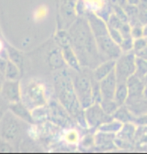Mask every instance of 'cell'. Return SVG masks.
Instances as JSON below:
<instances>
[{
  "label": "cell",
  "mask_w": 147,
  "mask_h": 154,
  "mask_svg": "<svg viewBox=\"0 0 147 154\" xmlns=\"http://www.w3.org/2000/svg\"><path fill=\"white\" fill-rule=\"evenodd\" d=\"M71 46L83 68L94 69L102 62L96 40L86 16H79L68 28Z\"/></svg>",
  "instance_id": "obj_1"
},
{
  "label": "cell",
  "mask_w": 147,
  "mask_h": 154,
  "mask_svg": "<svg viewBox=\"0 0 147 154\" xmlns=\"http://www.w3.org/2000/svg\"><path fill=\"white\" fill-rule=\"evenodd\" d=\"M54 92L60 105L72 116L80 125L87 126L84 116V109L76 95L73 79L68 70L60 69L54 75Z\"/></svg>",
  "instance_id": "obj_2"
},
{
  "label": "cell",
  "mask_w": 147,
  "mask_h": 154,
  "mask_svg": "<svg viewBox=\"0 0 147 154\" xmlns=\"http://www.w3.org/2000/svg\"><path fill=\"white\" fill-rule=\"evenodd\" d=\"M26 124L28 123L22 121L8 110L0 121V138L11 143L19 152L20 145L25 136Z\"/></svg>",
  "instance_id": "obj_3"
},
{
  "label": "cell",
  "mask_w": 147,
  "mask_h": 154,
  "mask_svg": "<svg viewBox=\"0 0 147 154\" xmlns=\"http://www.w3.org/2000/svg\"><path fill=\"white\" fill-rule=\"evenodd\" d=\"M22 85L21 101L29 109L34 110L39 107H44L47 104V88L40 80L30 79Z\"/></svg>",
  "instance_id": "obj_4"
},
{
  "label": "cell",
  "mask_w": 147,
  "mask_h": 154,
  "mask_svg": "<svg viewBox=\"0 0 147 154\" xmlns=\"http://www.w3.org/2000/svg\"><path fill=\"white\" fill-rule=\"evenodd\" d=\"M72 79L76 95L80 101L82 108L86 109L94 103L92 95V73H89V68H82L80 71H76L75 75L72 76Z\"/></svg>",
  "instance_id": "obj_5"
},
{
  "label": "cell",
  "mask_w": 147,
  "mask_h": 154,
  "mask_svg": "<svg viewBox=\"0 0 147 154\" xmlns=\"http://www.w3.org/2000/svg\"><path fill=\"white\" fill-rule=\"evenodd\" d=\"M115 74L118 83L127 82L129 77L135 74L136 70V54L133 51L123 52L115 63Z\"/></svg>",
  "instance_id": "obj_6"
},
{
  "label": "cell",
  "mask_w": 147,
  "mask_h": 154,
  "mask_svg": "<svg viewBox=\"0 0 147 154\" xmlns=\"http://www.w3.org/2000/svg\"><path fill=\"white\" fill-rule=\"evenodd\" d=\"M95 40L100 56L103 59V61L116 60L122 54L120 45L117 44L114 40L110 37L109 32L97 36V37H95Z\"/></svg>",
  "instance_id": "obj_7"
},
{
  "label": "cell",
  "mask_w": 147,
  "mask_h": 154,
  "mask_svg": "<svg viewBox=\"0 0 147 154\" xmlns=\"http://www.w3.org/2000/svg\"><path fill=\"white\" fill-rule=\"evenodd\" d=\"M84 116L87 127L90 128H99V126L102 125L103 123L114 119L112 115L106 114L103 111L99 103H93L92 105L84 109Z\"/></svg>",
  "instance_id": "obj_8"
},
{
  "label": "cell",
  "mask_w": 147,
  "mask_h": 154,
  "mask_svg": "<svg viewBox=\"0 0 147 154\" xmlns=\"http://www.w3.org/2000/svg\"><path fill=\"white\" fill-rule=\"evenodd\" d=\"M0 96L4 98L9 104L21 101V96H22V85H21V82L19 80L5 79V81H3Z\"/></svg>",
  "instance_id": "obj_9"
},
{
  "label": "cell",
  "mask_w": 147,
  "mask_h": 154,
  "mask_svg": "<svg viewBox=\"0 0 147 154\" xmlns=\"http://www.w3.org/2000/svg\"><path fill=\"white\" fill-rule=\"evenodd\" d=\"M126 84L128 87V91H129L128 100L138 101V99H140L141 97H144V90L146 84L142 78H140V77L134 74L128 78Z\"/></svg>",
  "instance_id": "obj_10"
},
{
  "label": "cell",
  "mask_w": 147,
  "mask_h": 154,
  "mask_svg": "<svg viewBox=\"0 0 147 154\" xmlns=\"http://www.w3.org/2000/svg\"><path fill=\"white\" fill-rule=\"evenodd\" d=\"M100 83L101 94H102V99H114V95L116 88H117V77L115 74V70L107 75L105 78H103Z\"/></svg>",
  "instance_id": "obj_11"
},
{
  "label": "cell",
  "mask_w": 147,
  "mask_h": 154,
  "mask_svg": "<svg viewBox=\"0 0 147 154\" xmlns=\"http://www.w3.org/2000/svg\"><path fill=\"white\" fill-rule=\"evenodd\" d=\"M9 110L13 113L15 116L21 119L22 121L28 123V124H33L34 123V117H33L32 110L29 109L22 101L10 103L9 104Z\"/></svg>",
  "instance_id": "obj_12"
},
{
  "label": "cell",
  "mask_w": 147,
  "mask_h": 154,
  "mask_svg": "<svg viewBox=\"0 0 147 154\" xmlns=\"http://www.w3.org/2000/svg\"><path fill=\"white\" fill-rule=\"evenodd\" d=\"M60 12L63 22L67 24L68 28L77 19L76 18V15H77L76 13V3L73 2V0H64L61 4Z\"/></svg>",
  "instance_id": "obj_13"
},
{
  "label": "cell",
  "mask_w": 147,
  "mask_h": 154,
  "mask_svg": "<svg viewBox=\"0 0 147 154\" xmlns=\"http://www.w3.org/2000/svg\"><path fill=\"white\" fill-rule=\"evenodd\" d=\"M61 51H62L64 61H65L67 66H69L70 68H71L73 71H75V72L82 70L83 67L81 66L80 61H79L77 55H76L74 49L72 48L71 45L61 48Z\"/></svg>",
  "instance_id": "obj_14"
},
{
  "label": "cell",
  "mask_w": 147,
  "mask_h": 154,
  "mask_svg": "<svg viewBox=\"0 0 147 154\" xmlns=\"http://www.w3.org/2000/svg\"><path fill=\"white\" fill-rule=\"evenodd\" d=\"M116 60H105L97 65L92 71V76L96 81H101L115 69Z\"/></svg>",
  "instance_id": "obj_15"
},
{
  "label": "cell",
  "mask_w": 147,
  "mask_h": 154,
  "mask_svg": "<svg viewBox=\"0 0 147 154\" xmlns=\"http://www.w3.org/2000/svg\"><path fill=\"white\" fill-rule=\"evenodd\" d=\"M47 62H48V66L50 67L52 70H54V71H58V70L64 68L66 63H65V61H64L62 51H61L60 47L53 49V50L48 54Z\"/></svg>",
  "instance_id": "obj_16"
},
{
  "label": "cell",
  "mask_w": 147,
  "mask_h": 154,
  "mask_svg": "<svg viewBox=\"0 0 147 154\" xmlns=\"http://www.w3.org/2000/svg\"><path fill=\"white\" fill-rule=\"evenodd\" d=\"M5 51H6V55H7L8 59L10 61H12L13 63L16 64V65L21 69V71H22L23 64H24L23 54L21 53L19 50H17L16 48L12 47V46L9 45V44H6Z\"/></svg>",
  "instance_id": "obj_17"
},
{
  "label": "cell",
  "mask_w": 147,
  "mask_h": 154,
  "mask_svg": "<svg viewBox=\"0 0 147 154\" xmlns=\"http://www.w3.org/2000/svg\"><path fill=\"white\" fill-rule=\"evenodd\" d=\"M128 97H129V91H128L126 82L118 83L114 95V100L117 102L119 106H122L126 104Z\"/></svg>",
  "instance_id": "obj_18"
},
{
  "label": "cell",
  "mask_w": 147,
  "mask_h": 154,
  "mask_svg": "<svg viewBox=\"0 0 147 154\" xmlns=\"http://www.w3.org/2000/svg\"><path fill=\"white\" fill-rule=\"evenodd\" d=\"M123 126V123L120 122L117 119H112L108 122L103 123L102 125L99 126V131L106 132V133H111V134H116L120 131V129Z\"/></svg>",
  "instance_id": "obj_19"
},
{
  "label": "cell",
  "mask_w": 147,
  "mask_h": 154,
  "mask_svg": "<svg viewBox=\"0 0 147 154\" xmlns=\"http://www.w3.org/2000/svg\"><path fill=\"white\" fill-rule=\"evenodd\" d=\"M135 126H134L132 123L127 122V123H123V126L120 129V131L118 132L119 138L122 139V141H129L132 139L135 135Z\"/></svg>",
  "instance_id": "obj_20"
},
{
  "label": "cell",
  "mask_w": 147,
  "mask_h": 154,
  "mask_svg": "<svg viewBox=\"0 0 147 154\" xmlns=\"http://www.w3.org/2000/svg\"><path fill=\"white\" fill-rule=\"evenodd\" d=\"M21 76V69L16 64L8 59L7 66L4 73V78L8 80H19Z\"/></svg>",
  "instance_id": "obj_21"
},
{
  "label": "cell",
  "mask_w": 147,
  "mask_h": 154,
  "mask_svg": "<svg viewBox=\"0 0 147 154\" xmlns=\"http://www.w3.org/2000/svg\"><path fill=\"white\" fill-rule=\"evenodd\" d=\"M54 40H55V43L58 45V47H60V48L71 45V37H70L69 32L64 29L58 30L54 36Z\"/></svg>",
  "instance_id": "obj_22"
},
{
  "label": "cell",
  "mask_w": 147,
  "mask_h": 154,
  "mask_svg": "<svg viewBox=\"0 0 147 154\" xmlns=\"http://www.w3.org/2000/svg\"><path fill=\"white\" fill-rule=\"evenodd\" d=\"M114 134L106 133V132L99 131V133L94 137L95 139V144L98 146H106V145H112L114 143Z\"/></svg>",
  "instance_id": "obj_23"
},
{
  "label": "cell",
  "mask_w": 147,
  "mask_h": 154,
  "mask_svg": "<svg viewBox=\"0 0 147 154\" xmlns=\"http://www.w3.org/2000/svg\"><path fill=\"white\" fill-rule=\"evenodd\" d=\"M113 118L119 120V121L122 123L131 122L134 119L133 115L131 114V112L127 109V107H125V105L119 106L117 111L113 114Z\"/></svg>",
  "instance_id": "obj_24"
},
{
  "label": "cell",
  "mask_w": 147,
  "mask_h": 154,
  "mask_svg": "<svg viewBox=\"0 0 147 154\" xmlns=\"http://www.w3.org/2000/svg\"><path fill=\"white\" fill-rule=\"evenodd\" d=\"M99 104L106 114H109L112 116L119 108V105L114 99H102Z\"/></svg>",
  "instance_id": "obj_25"
},
{
  "label": "cell",
  "mask_w": 147,
  "mask_h": 154,
  "mask_svg": "<svg viewBox=\"0 0 147 154\" xmlns=\"http://www.w3.org/2000/svg\"><path fill=\"white\" fill-rule=\"evenodd\" d=\"M135 75H137V76L140 77V78H142V79L147 75V60L136 56Z\"/></svg>",
  "instance_id": "obj_26"
},
{
  "label": "cell",
  "mask_w": 147,
  "mask_h": 154,
  "mask_svg": "<svg viewBox=\"0 0 147 154\" xmlns=\"http://www.w3.org/2000/svg\"><path fill=\"white\" fill-rule=\"evenodd\" d=\"M48 12L49 10L46 5H39L33 12V20L35 22H40V21L44 20L47 17Z\"/></svg>",
  "instance_id": "obj_27"
},
{
  "label": "cell",
  "mask_w": 147,
  "mask_h": 154,
  "mask_svg": "<svg viewBox=\"0 0 147 154\" xmlns=\"http://www.w3.org/2000/svg\"><path fill=\"white\" fill-rule=\"evenodd\" d=\"M63 139L67 144H77L79 142V134L76 130H68L64 133Z\"/></svg>",
  "instance_id": "obj_28"
},
{
  "label": "cell",
  "mask_w": 147,
  "mask_h": 154,
  "mask_svg": "<svg viewBox=\"0 0 147 154\" xmlns=\"http://www.w3.org/2000/svg\"><path fill=\"white\" fill-rule=\"evenodd\" d=\"M133 43H134V38L132 36H125L123 37V40L120 43V48L123 52H131L133 51Z\"/></svg>",
  "instance_id": "obj_29"
},
{
  "label": "cell",
  "mask_w": 147,
  "mask_h": 154,
  "mask_svg": "<svg viewBox=\"0 0 147 154\" xmlns=\"http://www.w3.org/2000/svg\"><path fill=\"white\" fill-rule=\"evenodd\" d=\"M16 152H18L17 149L11 143H9L7 141L0 138V153L9 154V153H16Z\"/></svg>",
  "instance_id": "obj_30"
},
{
  "label": "cell",
  "mask_w": 147,
  "mask_h": 154,
  "mask_svg": "<svg viewBox=\"0 0 147 154\" xmlns=\"http://www.w3.org/2000/svg\"><path fill=\"white\" fill-rule=\"evenodd\" d=\"M147 46V39L146 37H140V38H136L134 39V43H133V52L134 53H137L140 50H142L143 48H145Z\"/></svg>",
  "instance_id": "obj_31"
},
{
  "label": "cell",
  "mask_w": 147,
  "mask_h": 154,
  "mask_svg": "<svg viewBox=\"0 0 147 154\" xmlns=\"http://www.w3.org/2000/svg\"><path fill=\"white\" fill-rule=\"evenodd\" d=\"M108 32H109L110 37L114 40L117 44L120 45V43L122 42V40H123V35H122V33L119 31V30L112 28V27H110V26H108Z\"/></svg>",
  "instance_id": "obj_32"
},
{
  "label": "cell",
  "mask_w": 147,
  "mask_h": 154,
  "mask_svg": "<svg viewBox=\"0 0 147 154\" xmlns=\"http://www.w3.org/2000/svg\"><path fill=\"white\" fill-rule=\"evenodd\" d=\"M131 36H132L134 39L143 37V36H144L143 25H141V24H137V25L131 26Z\"/></svg>",
  "instance_id": "obj_33"
},
{
  "label": "cell",
  "mask_w": 147,
  "mask_h": 154,
  "mask_svg": "<svg viewBox=\"0 0 147 154\" xmlns=\"http://www.w3.org/2000/svg\"><path fill=\"white\" fill-rule=\"evenodd\" d=\"M138 21L141 25H146L147 24V8L141 5H139Z\"/></svg>",
  "instance_id": "obj_34"
},
{
  "label": "cell",
  "mask_w": 147,
  "mask_h": 154,
  "mask_svg": "<svg viewBox=\"0 0 147 154\" xmlns=\"http://www.w3.org/2000/svg\"><path fill=\"white\" fill-rule=\"evenodd\" d=\"M8 110H9V103L4 98L0 96V121H1V119L4 117V115L6 114V112Z\"/></svg>",
  "instance_id": "obj_35"
},
{
  "label": "cell",
  "mask_w": 147,
  "mask_h": 154,
  "mask_svg": "<svg viewBox=\"0 0 147 154\" xmlns=\"http://www.w3.org/2000/svg\"><path fill=\"white\" fill-rule=\"evenodd\" d=\"M112 7H122L124 8L127 5V0H107Z\"/></svg>",
  "instance_id": "obj_36"
},
{
  "label": "cell",
  "mask_w": 147,
  "mask_h": 154,
  "mask_svg": "<svg viewBox=\"0 0 147 154\" xmlns=\"http://www.w3.org/2000/svg\"><path fill=\"white\" fill-rule=\"evenodd\" d=\"M136 54V56L137 57H140V58H143V59H145L147 60V46L145 48H143L142 50H140L139 52H137Z\"/></svg>",
  "instance_id": "obj_37"
},
{
  "label": "cell",
  "mask_w": 147,
  "mask_h": 154,
  "mask_svg": "<svg viewBox=\"0 0 147 154\" xmlns=\"http://www.w3.org/2000/svg\"><path fill=\"white\" fill-rule=\"evenodd\" d=\"M5 47H6V44L4 42L0 39V55H2L3 53H5Z\"/></svg>",
  "instance_id": "obj_38"
},
{
  "label": "cell",
  "mask_w": 147,
  "mask_h": 154,
  "mask_svg": "<svg viewBox=\"0 0 147 154\" xmlns=\"http://www.w3.org/2000/svg\"><path fill=\"white\" fill-rule=\"evenodd\" d=\"M141 0H127L128 4H133V5H139Z\"/></svg>",
  "instance_id": "obj_39"
},
{
  "label": "cell",
  "mask_w": 147,
  "mask_h": 154,
  "mask_svg": "<svg viewBox=\"0 0 147 154\" xmlns=\"http://www.w3.org/2000/svg\"><path fill=\"white\" fill-rule=\"evenodd\" d=\"M143 32H144V37L147 36V24L146 25H143Z\"/></svg>",
  "instance_id": "obj_40"
},
{
  "label": "cell",
  "mask_w": 147,
  "mask_h": 154,
  "mask_svg": "<svg viewBox=\"0 0 147 154\" xmlns=\"http://www.w3.org/2000/svg\"><path fill=\"white\" fill-rule=\"evenodd\" d=\"M2 85H3V81H2L1 75H0V92H1V89H2Z\"/></svg>",
  "instance_id": "obj_41"
},
{
  "label": "cell",
  "mask_w": 147,
  "mask_h": 154,
  "mask_svg": "<svg viewBox=\"0 0 147 154\" xmlns=\"http://www.w3.org/2000/svg\"><path fill=\"white\" fill-rule=\"evenodd\" d=\"M144 97L147 99V85H146V87H145V90H144Z\"/></svg>",
  "instance_id": "obj_42"
},
{
  "label": "cell",
  "mask_w": 147,
  "mask_h": 154,
  "mask_svg": "<svg viewBox=\"0 0 147 154\" xmlns=\"http://www.w3.org/2000/svg\"><path fill=\"white\" fill-rule=\"evenodd\" d=\"M143 81H144V82H145V84L147 85V75L144 77V78H143Z\"/></svg>",
  "instance_id": "obj_43"
},
{
  "label": "cell",
  "mask_w": 147,
  "mask_h": 154,
  "mask_svg": "<svg viewBox=\"0 0 147 154\" xmlns=\"http://www.w3.org/2000/svg\"><path fill=\"white\" fill-rule=\"evenodd\" d=\"M146 39H147V36H146Z\"/></svg>",
  "instance_id": "obj_44"
}]
</instances>
